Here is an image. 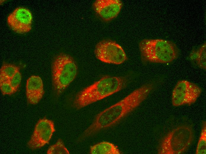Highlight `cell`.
Segmentation results:
<instances>
[{
    "instance_id": "cell-1",
    "label": "cell",
    "mask_w": 206,
    "mask_h": 154,
    "mask_svg": "<svg viewBox=\"0 0 206 154\" xmlns=\"http://www.w3.org/2000/svg\"><path fill=\"white\" fill-rule=\"evenodd\" d=\"M155 86L154 83L144 84L120 101L100 112L84 131L83 137L93 135L102 129L117 123L139 106Z\"/></svg>"
},
{
    "instance_id": "cell-2",
    "label": "cell",
    "mask_w": 206,
    "mask_h": 154,
    "mask_svg": "<svg viewBox=\"0 0 206 154\" xmlns=\"http://www.w3.org/2000/svg\"><path fill=\"white\" fill-rule=\"evenodd\" d=\"M128 81L125 77L104 76L80 91L75 98L74 105L79 109L101 100L124 89Z\"/></svg>"
},
{
    "instance_id": "cell-3",
    "label": "cell",
    "mask_w": 206,
    "mask_h": 154,
    "mask_svg": "<svg viewBox=\"0 0 206 154\" xmlns=\"http://www.w3.org/2000/svg\"><path fill=\"white\" fill-rule=\"evenodd\" d=\"M139 47L142 60L149 62L170 63L178 57L180 53L174 43L163 39H143Z\"/></svg>"
},
{
    "instance_id": "cell-4",
    "label": "cell",
    "mask_w": 206,
    "mask_h": 154,
    "mask_svg": "<svg viewBox=\"0 0 206 154\" xmlns=\"http://www.w3.org/2000/svg\"><path fill=\"white\" fill-rule=\"evenodd\" d=\"M195 138L194 130L191 125H180L170 131L160 140L158 154H181L187 150Z\"/></svg>"
},
{
    "instance_id": "cell-5",
    "label": "cell",
    "mask_w": 206,
    "mask_h": 154,
    "mask_svg": "<svg viewBox=\"0 0 206 154\" xmlns=\"http://www.w3.org/2000/svg\"><path fill=\"white\" fill-rule=\"evenodd\" d=\"M78 67L70 55L60 53L54 58L52 64V85L54 91L60 95L75 78Z\"/></svg>"
},
{
    "instance_id": "cell-6",
    "label": "cell",
    "mask_w": 206,
    "mask_h": 154,
    "mask_svg": "<svg viewBox=\"0 0 206 154\" xmlns=\"http://www.w3.org/2000/svg\"><path fill=\"white\" fill-rule=\"evenodd\" d=\"M94 52L96 58L106 63L119 65L127 59L122 46L110 39H105L99 42L95 46Z\"/></svg>"
},
{
    "instance_id": "cell-7",
    "label": "cell",
    "mask_w": 206,
    "mask_h": 154,
    "mask_svg": "<svg viewBox=\"0 0 206 154\" xmlns=\"http://www.w3.org/2000/svg\"><path fill=\"white\" fill-rule=\"evenodd\" d=\"M202 92V89L194 83L186 80L179 81L172 92V105L175 107L190 105L196 102Z\"/></svg>"
},
{
    "instance_id": "cell-8",
    "label": "cell",
    "mask_w": 206,
    "mask_h": 154,
    "mask_svg": "<svg viewBox=\"0 0 206 154\" xmlns=\"http://www.w3.org/2000/svg\"><path fill=\"white\" fill-rule=\"evenodd\" d=\"M55 131L54 122L46 118L39 119L36 124L28 147L32 150L41 148L48 144Z\"/></svg>"
},
{
    "instance_id": "cell-9",
    "label": "cell",
    "mask_w": 206,
    "mask_h": 154,
    "mask_svg": "<svg viewBox=\"0 0 206 154\" xmlns=\"http://www.w3.org/2000/svg\"><path fill=\"white\" fill-rule=\"evenodd\" d=\"M33 21L32 14L27 8L19 7L8 16L7 23L10 28L16 33L23 34L31 29Z\"/></svg>"
},
{
    "instance_id": "cell-10",
    "label": "cell",
    "mask_w": 206,
    "mask_h": 154,
    "mask_svg": "<svg viewBox=\"0 0 206 154\" xmlns=\"http://www.w3.org/2000/svg\"><path fill=\"white\" fill-rule=\"evenodd\" d=\"M120 0H97L93 4V9L103 20L110 21L117 17L122 7Z\"/></svg>"
},
{
    "instance_id": "cell-11",
    "label": "cell",
    "mask_w": 206,
    "mask_h": 154,
    "mask_svg": "<svg viewBox=\"0 0 206 154\" xmlns=\"http://www.w3.org/2000/svg\"><path fill=\"white\" fill-rule=\"evenodd\" d=\"M44 94V86L41 78L38 76L33 75L27 80L26 95L29 103L35 105L42 98Z\"/></svg>"
},
{
    "instance_id": "cell-12",
    "label": "cell",
    "mask_w": 206,
    "mask_h": 154,
    "mask_svg": "<svg viewBox=\"0 0 206 154\" xmlns=\"http://www.w3.org/2000/svg\"><path fill=\"white\" fill-rule=\"evenodd\" d=\"M206 42L193 49L189 55L190 59L199 68L206 70Z\"/></svg>"
},
{
    "instance_id": "cell-13",
    "label": "cell",
    "mask_w": 206,
    "mask_h": 154,
    "mask_svg": "<svg viewBox=\"0 0 206 154\" xmlns=\"http://www.w3.org/2000/svg\"><path fill=\"white\" fill-rule=\"evenodd\" d=\"M91 154H120V152L113 144L107 142L99 143L91 147Z\"/></svg>"
},
{
    "instance_id": "cell-14",
    "label": "cell",
    "mask_w": 206,
    "mask_h": 154,
    "mask_svg": "<svg viewBox=\"0 0 206 154\" xmlns=\"http://www.w3.org/2000/svg\"><path fill=\"white\" fill-rule=\"evenodd\" d=\"M20 69L14 64L4 63L0 70V82L9 81Z\"/></svg>"
},
{
    "instance_id": "cell-15",
    "label": "cell",
    "mask_w": 206,
    "mask_h": 154,
    "mask_svg": "<svg viewBox=\"0 0 206 154\" xmlns=\"http://www.w3.org/2000/svg\"><path fill=\"white\" fill-rule=\"evenodd\" d=\"M195 154H206V122L205 121L202 122L201 130Z\"/></svg>"
},
{
    "instance_id": "cell-16",
    "label": "cell",
    "mask_w": 206,
    "mask_h": 154,
    "mask_svg": "<svg viewBox=\"0 0 206 154\" xmlns=\"http://www.w3.org/2000/svg\"><path fill=\"white\" fill-rule=\"evenodd\" d=\"M47 154H69V152L66 147L62 140L59 139L56 143L51 145L48 149Z\"/></svg>"
},
{
    "instance_id": "cell-17",
    "label": "cell",
    "mask_w": 206,
    "mask_h": 154,
    "mask_svg": "<svg viewBox=\"0 0 206 154\" xmlns=\"http://www.w3.org/2000/svg\"><path fill=\"white\" fill-rule=\"evenodd\" d=\"M22 79L21 74L20 70L17 71L9 81L15 93L18 90Z\"/></svg>"
},
{
    "instance_id": "cell-18",
    "label": "cell",
    "mask_w": 206,
    "mask_h": 154,
    "mask_svg": "<svg viewBox=\"0 0 206 154\" xmlns=\"http://www.w3.org/2000/svg\"><path fill=\"white\" fill-rule=\"evenodd\" d=\"M1 92L4 95H11L15 93L9 81L0 82Z\"/></svg>"
}]
</instances>
